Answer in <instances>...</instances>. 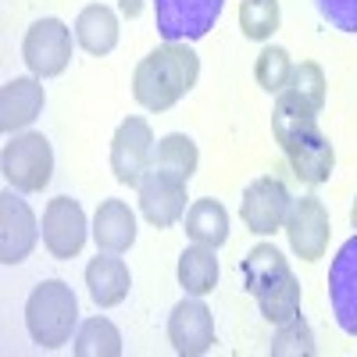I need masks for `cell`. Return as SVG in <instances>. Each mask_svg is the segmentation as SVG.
<instances>
[{
	"label": "cell",
	"mask_w": 357,
	"mask_h": 357,
	"mask_svg": "<svg viewBox=\"0 0 357 357\" xmlns=\"http://www.w3.org/2000/svg\"><path fill=\"white\" fill-rule=\"evenodd\" d=\"M200 57L190 43H161L136 65L132 97L146 111H168L197 86Z\"/></svg>",
	"instance_id": "obj_1"
},
{
	"label": "cell",
	"mask_w": 357,
	"mask_h": 357,
	"mask_svg": "<svg viewBox=\"0 0 357 357\" xmlns=\"http://www.w3.org/2000/svg\"><path fill=\"white\" fill-rule=\"evenodd\" d=\"M79 325V301L68 282L61 279H47L40 282L25 301V329L33 336L36 347L57 350L65 347Z\"/></svg>",
	"instance_id": "obj_2"
},
{
	"label": "cell",
	"mask_w": 357,
	"mask_h": 357,
	"mask_svg": "<svg viewBox=\"0 0 357 357\" xmlns=\"http://www.w3.org/2000/svg\"><path fill=\"white\" fill-rule=\"evenodd\" d=\"M0 172L18 193H40L47 190L54 175V151L43 132H22L15 136L4 154H0Z\"/></svg>",
	"instance_id": "obj_3"
},
{
	"label": "cell",
	"mask_w": 357,
	"mask_h": 357,
	"mask_svg": "<svg viewBox=\"0 0 357 357\" xmlns=\"http://www.w3.org/2000/svg\"><path fill=\"white\" fill-rule=\"evenodd\" d=\"M225 0H154L158 36L165 43H193L204 40L222 18Z\"/></svg>",
	"instance_id": "obj_4"
},
{
	"label": "cell",
	"mask_w": 357,
	"mask_h": 357,
	"mask_svg": "<svg viewBox=\"0 0 357 357\" xmlns=\"http://www.w3.org/2000/svg\"><path fill=\"white\" fill-rule=\"evenodd\" d=\"M154 132L146 118H126L111 139V172L122 186H139V178L154 168Z\"/></svg>",
	"instance_id": "obj_5"
},
{
	"label": "cell",
	"mask_w": 357,
	"mask_h": 357,
	"mask_svg": "<svg viewBox=\"0 0 357 357\" xmlns=\"http://www.w3.org/2000/svg\"><path fill=\"white\" fill-rule=\"evenodd\" d=\"M22 57L29 72L36 79H54L61 75L72 61V29L61 18H40L33 29L25 33Z\"/></svg>",
	"instance_id": "obj_6"
},
{
	"label": "cell",
	"mask_w": 357,
	"mask_h": 357,
	"mask_svg": "<svg viewBox=\"0 0 357 357\" xmlns=\"http://www.w3.org/2000/svg\"><path fill=\"white\" fill-rule=\"evenodd\" d=\"M286 229V240L293 247V254L301 261H318L325 257V247H329V211L318 197H301L289 204V215L282 222Z\"/></svg>",
	"instance_id": "obj_7"
},
{
	"label": "cell",
	"mask_w": 357,
	"mask_h": 357,
	"mask_svg": "<svg viewBox=\"0 0 357 357\" xmlns=\"http://www.w3.org/2000/svg\"><path fill=\"white\" fill-rule=\"evenodd\" d=\"M136 190H139V211L154 229H168L186 215V200H190L186 197V178L161 172V168H151L139 178Z\"/></svg>",
	"instance_id": "obj_8"
},
{
	"label": "cell",
	"mask_w": 357,
	"mask_h": 357,
	"mask_svg": "<svg viewBox=\"0 0 357 357\" xmlns=\"http://www.w3.org/2000/svg\"><path fill=\"white\" fill-rule=\"evenodd\" d=\"M86 211L72 197H54L43 207V247L57 261H72L86 247Z\"/></svg>",
	"instance_id": "obj_9"
},
{
	"label": "cell",
	"mask_w": 357,
	"mask_h": 357,
	"mask_svg": "<svg viewBox=\"0 0 357 357\" xmlns=\"http://www.w3.org/2000/svg\"><path fill=\"white\" fill-rule=\"evenodd\" d=\"M289 190L272 175H261L243 190V200H240V215H243V225L257 236H272L282 229L286 215H289Z\"/></svg>",
	"instance_id": "obj_10"
},
{
	"label": "cell",
	"mask_w": 357,
	"mask_h": 357,
	"mask_svg": "<svg viewBox=\"0 0 357 357\" xmlns=\"http://www.w3.org/2000/svg\"><path fill=\"white\" fill-rule=\"evenodd\" d=\"M168 340L178 357H200L215 347V318L200 296L178 301L168 314Z\"/></svg>",
	"instance_id": "obj_11"
},
{
	"label": "cell",
	"mask_w": 357,
	"mask_h": 357,
	"mask_svg": "<svg viewBox=\"0 0 357 357\" xmlns=\"http://www.w3.org/2000/svg\"><path fill=\"white\" fill-rule=\"evenodd\" d=\"M40 240V225L36 215L15 190L0 193V261L4 264H18L33 254Z\"/></svg>",
	"instance_id": "obj_12"
},
{
	"label": "cell",
	"mask_w": 357,
	"mask_h": 357,
	"mask_svg": "<svg viewBox=\"0 0 357 357\" xmlns=\"http://www.w3.org/2000/svg\"><path fill=\"white\" fill-rule=\"evenodd\" d=\"M329 304L340 329L357 336V236L340 247L329 264Z\"/></svg>",
	"instance_id": "obj_13"
},
{
	"label": "cell",
	"mask_w": 357,
	"mask_h": 357,
	"mask_svg": "<svg viewBox=\"0 0 357 357\" xmlns=\"http://www.w3.org/2000/svg\"><path fill=\"white\" fill-rule=\"evenodd\" d=\"M43 104H47V93L36 75H18L4 82V89H0V129L4 132L29 129L40 118Z\"/></svg>",
	"instance_id": "obj_14"
},
{
	"label": "cell",
	"mask_w": 357,
	"mask_h": 357,
	"mask_svg": "<svg viewBox=\"0 0 357 357\" xmlns=\"http://www.w3.org/2000/svg\"><path fill=\"white\" fill-rule=\"evenodd\" d=\"M86 286H89V296H93L97 307H118L129 296V286H132L129 264L118 254L100 250L86 264Z\"/></svg>",
	"instance_id": "obj_15"
},
{
	"label": "cell",
	"mask_w": 357,
	"mask_h": 357,
	"mask_svg": "<svg viewBox=\"0 0 357 357\" xmlns=\"http://www.w3.org/2000/svg\"><path fill=\"white\" fill-rule=\"evenodd\" d=\"M318 114L301 93H293V89L286 86L275 107H272V132H275V143L282 146V151H289L293 143H301L304 136L318 132Z\"/></svg>",
	"instance_id": "obj_16"
},
{
	"label": "cell",
	"mask_w": 357,
	"mask_h": 357,
	"mask_svg": "<svg viewBox=\"0 0 357 357\" xmlns=\"http://www.w3.org/2000/svg\"><path fill=\"white\" fill-rule=\"evenodd\" d=\"M286 158H289L293 175L301 178V183H307V186L329 183V175L336 168V151H333L329 136H325L321 129L311 132V136H304L301 143H293L289 151H286Z\"/></svg>",
	"instance_id": "obj_17"
},
{
	"label": "cell",
	"mask_w": 357,
	"mask_h": 357,
	"mask_svg": "<svg viewBox=\"0 0 357 357\" xmlns=\"http://www.w3.org/2000/svg\"><path fill=\"white\" fill-rule=\"evenodd\" d=\"M93 240L97 250L126 254L136 243V215L129 211L126 200H104L93 215Z\"/></svg>",
	"instance_id": "obj_18"
},
{
	"label": "cell",
	"mask_w": 357,
	"mask_h": 357,
	"mask_svg": "<svg viewBox=\"0 0 357 357\" xmlns=\"http://www.w3.org/2000/svg\"><path fill=\"white\" fill-rule=\"evenodd\" d=\"M289 264L286 257L272 247V243H257L247 257H243V286L254 301H261L264 293H272L275 286H282L289 279Z\"/></svg>",
	"instance_id": "obj_19"
},
{
	"label": "cell",
	"mask_w": 357,
	"mask_h": 357,
	"mask_svg": "<svg viewBox=\"0 0 357 357\" xmlns=\"http://www.w3.org/2000/svg\"><path fill=\"white\" fill-rule=\"evenodd\" d=\"M75 43L93 57L111 54L118 47V15L104 4L82 8L79 18H75Z\"/></svg>",
	"instance_id": "obj_20"
},
{
	"label": "cell",
	"mask_w": 357,
	"mask_h": 357,
	"mask_svg": "<svg viewBox=\"0 0 357 357\" xmlns=\"http://www.w3.org/2000/svg\"><path fill=\"white\" fill-rule=\"evenodd\" d=\"M178 286H183L190 296H204L218 286V257L215 247L193 243L178 254Z\"/></svg>",
	"instance_id": "obj_21"
},
{
	"label": "cell",
	"mask_w": 357,
	"mask_h": 357,
	"mask_svg": "<svg viewBox=\"0 0 357 357\" xmlns=\"http://www.w3.org/2000/svg\"><path fill=\"white\" fill-rule=\"evenodd\" d=\"M186 236L193 243H204V247L218 250L229 240V211L218 200H211V197L197 200L186 211Z\"/></svg>",
	"instance_id": "obj_22"
},
{
	"label": "cell",
	"mask_w": 357,
	"mask_h": 357,
	"mask_svg": "<svg viewBox=\"0 0 357 357\" xmlns=\"http://www.w3.org/2000/svg\"><path fill=\"white\" fill-rule=\"evenodd\" d=\"M75 354L79 357H118L122 354V333L114 329L111 318H86L75 333Z\"/></svg>",
	"instance_id": "obj_23"
},
{
	"label": "cell",
	"mask_w": 357,
	"mask_h": 357,
	"mask_svg": "<svg viewBox=\"0 0 357 357\" xmlns=\"http://www.w3.org/2000/svg\"><path fill=\"white\" fill-rule=\"evenodd\" d=\"M197 161H200V154H197V143L190 139V136H183V132H172V136H165V139H158V151H154V168H161V172H172V175H178V178H193V172H197Z\"/></svg>",
	"instance_id": "obj_24"
},
{
	"label": "cell",
	"mask_w": 357,
	"mask_h": 357,
	"mask_svg": "<svg viewBox=\"0 0 357 357\" xmlns=\"http://www.w3.org/2000/svg\"><path fill=\"white\" fill-rule=\"evenodd\" d=\"M254 79L264 93H282L293 79V61L282 47H264L254 61Z\"/></svg>",
	"instance_id": "obj_25"
},
{
	"label": "cell",
	"mask_w": 357,
	"mask_h": 357,
	"mask_svg": "<svg viewBox=\"0 0 357 357\" xmlns=\"http://www.w3.org/2000/svg\"><path fill=\"white\" fill-rule=\"evenodd\" d=\"M240 29L247 40H272L279 29V0H240Z\"/></svg>",
	"instance_id": "obj_26"
},
{
	"label": "cell",
	"mask_w": 357,
	"mask_h": 357,
	"mask_svg": "<svg viewBox=\"0 0 357 357\" xmlns=\"http://www.w3.org/2000/svg\"><path fill=\"white\" fill-rule=\"evenodd\" d=\"M314 333H311V325L296 314L289 321L279 325V333L272 340V357H314Z\"/></svg>",
	"instance_id": "obj_27"
},
{
	"label": "cell",
	"mask_w": 357,
	"mask_h": 357,
	"mask_svg": "<svg viewBox=\"0 0 357 357\" xmlns=\"http://www.w3.org/2000/svg\"><path fill=\"white\" fill-rule=\"evenodd\" d=\"M257 304H261V314H264L268 321L282 325V321H289V318L301 314V282L289 275L282 286H275L272 293H264Z\"/></svg>",
	"instance_id": "obj_28"
},
{
	"label": "cell",
	"mask_w": 357,
	"mask_h": 357,
	"mask_svg": "<svg viewBox=\"0 0 357 357\" xmlns=\"http://www.w3.org/2000/svg\"><path fill=\"white\" fill-rule=\"evenodd\" d=\"M289 89H293V93H301L314 111H321V107H325V72H321V65H314V61L293 65Z\"/></svg>",
	"instance_id": "obj_29"
},
{
	"label": "cell",
	"mask_w": 357,
	"mask_h": 357,
	"mask_svg": "<svg viewBox=\"0 0 357 357\" xmlns=\"http://www.w3.org/2000/svg\"><path fill=\"white\" fill-rule=\"evenodd\" d=\"M321 18L340 33H357V0H314Z\"/></svg>",
	"instance_id": "obj_30"
},
{
	"label": "cell",
	"mask_w": 357,
	"mask_h": 357,
	"mask_svg": "<svg viewBox=\"0 0 357 357\" xmlns=\"http://www.w3.org/2000/svg\"><path fill=\"white\" fill-rule=\"evenodd\" d=\"M143 4H146V0H122V15L126 18H136L143 11Z\"/></svg>",
	"instance_id": "obj_31"
},
{
	"label": "cell",
	"mask_w": 357,
	"mask_h": 357,
	"mask_svg": "<svg viewBox=\"0 0 357 357\" xmlns=\"http://www.w3.org/2000/svg\"><path fill=\"white\" fill-rule=\"evenodd\" d=\"M350 225L357 229V197H354V207H350Z\"/></svg>",
	"instance_id": "obj_32"
}]
</instances>
